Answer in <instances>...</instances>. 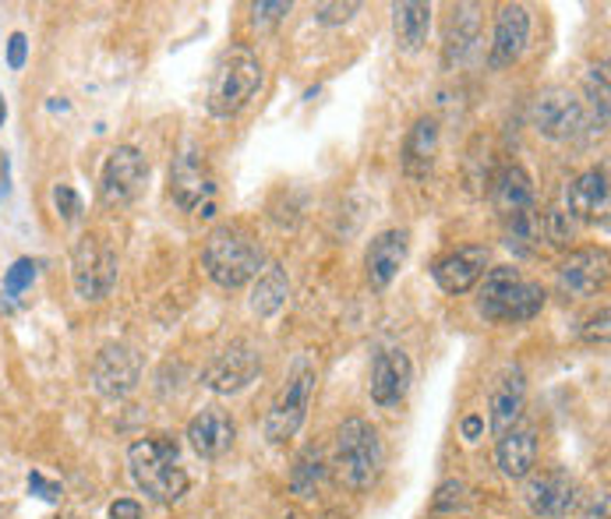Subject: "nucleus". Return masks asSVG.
Wrapping results in <instances>:
<instances>
[{"label":"nucleus","instance_id":"423d86ee","mask_svg":"<svg viewBox=\"0 0 611 519\" xmlns=\"http://www.w3.org/2000/svg\"><path fill=\"white\" fill-rule=\"evenodd\" d=\"M315 364L308 357H297L291 375H286L283 389L276 393L273 407L265 413V439L269 442H286L294 439L301 431L304 417H308V407H312V396H315Z\"/></svg>","mask_w":611,"mask_h":519},{"label":"nucleus","instance_id":"39448f33","mask_svg":"<svg viewBox=\"0 0 611 519\" xmlns=\"http://www.w3.org/2000/svg\"><path fill=\"white\" fill-rule=\"evenodd\" d=\"M262 86V64L248 46H230L223 57L216 60V71L209 81V113L212 117H233L241 113L251 96Z\"/></svg>","mask_w":611,"mask_h":519},{"label":"nucleus","instance_id":"7c9ffc66","mask_svg":"<svg viewBox=\"0 0 611 519\" xmlns=\"http://www.w3.org/2000/svg\"><path fill=\"white\" fill-rule=\"evenodd\" d=\"M36 273H40V262H32V258H19L8 269L4 276V290H0V297H4V305H14L32 283H36Z\"/></svg>","mask_w":611,"mask_h":519},{"label":"nucleus","instance_id":"412c9836","mask_svg":"<svg viewBox=\"0 0 611 519\" xmlns=\"http://www.w3.org/2000/svg\"><path fill=\"white\" fill-rule=\"evenodd\" d=\"M566 212L569 220L593 223L598 216L608 212V174L604 170H587L576 180L566 184Z\"/></svg>","mask_w":611,"mask_h":519},{"label":"nucleus","instance_id":"9b49d317","mask_svg":"<svg viewBox=\"0 0 611 519\" xmlns=\"http://www.w3.org/2000/svg\"><path fill=\"white\" fill-rule=\"evenodd\" d=\"M149 177V163L134 145H117L107 166H103V180H99V198L110 209H121L139 198Z\"/></svg>","mask_w":611,"mask_h":519},{"label":"nucleus","instance_id":"20e7f679","mask_svg":"<svg viewBox=\"0 0 611 519\" xmlns=\"http://www.w3.org/2000/svg\"><path fill=\"white\" fill-rule=\"evenodd\" d=\"M545 308V290L537 283L523 279L513 265H499L484 276L478 297V311L488 322H531Z\"/></svg>","mask_w":611,"mask_h":519},{"label":"nucleus","instance_id":"58836bf2","mask_svg":"<svg viewBox=\"0 0 611 519\" xmlns=\"http://www.w3.org/2000/svg\"><path fill=\"white\" fill-rule=\"evenodd\" d=\"M587 343H608V308L598 311V318H590V329H583Z\"/></svg>","mask_w":611,"mask_h":519},{"label":"nucleus","instance_id":"c85d7f7f","mask_svg":"<svg viewBox=\"0 0 611 519\" xmlns=\"http://www.w3.org/2000/svg\"><path fill=\"white\" fill-rule=\"evenodd\" d=\"M587 103H590L593 131L604 135V128H608V60L590 64V71H587Z\"/></svg>","mask_w":611,"mask_h":519},{"label":"nucleus","instance_id":"a19ab883","mask_svg":"<svg viewBox=\"0 0 611 519\" xmlns=\"http://www.w3.org/2000/svg\"><path fill=\"white\" fill-rule=\"evenodd\" d=\"M8 180H11V163H8V156L0 153V198H4L11 188H8Z\"/></svg>","mask_w":611,"mask_h":519},{"label":"nucleus","instance_id":"2eb2a0df","mask_svg":"<svg viewBox=\"0 0 611 519\" xmlns=\"http://www.w3.org/2000/svg\"><path fill=\"white\" fill-rule=\"evenodd\" d=\"M523 498H527L531 512L541 519H566L569 509L576 506V484L563 471H548L527 481Z\"/></svg>","mask_w":611,"mask_h":519},{"label":"nucleus","instance_id":"f257e3e1","mask_svg":"<svg viewBox=\"0 0 611 519\" xmlns=\"http://www.w3.org/2000/svg\"><path fill=\"white\" fill-rule=\"evenodd\" d=\"M177 442L170 434H152L128 449V463H131V477L134 484L149 495L170 506V501H181L188 492V474L181 471L177 463Z\"/></svg>","mask_w":611,"mask_h":519},{"label":"nucleus","instance_id":"4c0bfd02","mask_svg":"<svg viewBox=\"0 0 611 519\" xmlns=\"http://www.w3.org/2000/svg\"><path fill=\"white\" fill-rule=\"evenodd\" d=\"M25 54H29V40L22 36V32H14V36L8 40V68L22 71L25 68Z\"/></svg>","mask_w":611,"mask_h":519},{"label":"nucleus","instance_id":"dca6fc26","mask_svg":"<svg viewBox=\"0 0 611 519\" xmlns=\"http://www.w3.org/2000/svg\"><path fill=\"white\" fill-rule=\"evenodd\" d=\"M406 255H411V233L406 230H385L375 241L368 244L364 255V269H368V283L375 290H385L393 276L403 269Z\"/></svg>","mask_w":611,"mask_h":519},{"label":"nucleus","instance_id":"72a5a7b5","mask_svg":"<svg viewBox=\"0 0 611 519\" xmlns=\"http://www.w3.org/2000/svg\"><path fill=\"white\" fill-rule=\"evenodd\" d=\"M358 11H361L358 0H347V4H318L315 8V19L321 25H339V22H350Z\"/></svg>","mask_w":611,"mask_h":519},{"label":"nucleus","instance_id":"c03bdc74","mask_svg":"<svg viewBox=\"0 0 611 519\" xmlns=\"http://www.w3.org/2000/svg\"><path fill=\"white\" fill-rule=\"evenodd\" d=\"M4 121H8V107H4V96H0V128H4Z\"/></svg>","mask_w":611,"mask_h":519},{"label":"nucleus","instance_id":"2f4dec72","mask_svg":"<svg viewBox=\"0 0 611 519\" xmlns=\"http://www.w3.org/2000/svg\"><path fill=\"white\" fill-rule=\"evenodd\" d=\"M541 238L552 241V247H569L576 241V223L566 209H548L541 216Z\"/></svg>","mask_w":611,"mask_h":519},{"label":"nucleus","instance_id":"473e14b6","mask_svg":"<svg viewBox=\"0 0 611 519\" xmlns=\"http://www.w3.org/2000/svg\"><path fill=\"white\" fill-rule=\"evenodd\" d=\"M467 501V484L463 481H446V484H438V492L432 498V509L435 512H452V509H460Z\"/></svg>","mask_w":611,"mask_h":519},{"label":"nucleus","instance_id":"0eeeda50","mask_svg":"<svg viewBox=\"0 0 611 519\" xmlns=\"http://www.w3.org/2000/svg\"><path fill=\"white\" fill-rule=\"evenodd\" d=\"M72 283L81 300L110 297L117 283V251L96 233H85L72 251Z\"/></svg>","mask_w":611,"mask_h":519},{"label":"nucleus","instance_id":"1a4fd4ad","mask_svg":"<svg viewBox=\"0 0 611 519\" xmlns=\"http://www.w3.org/2000/svg\"><path fill=\"white\" fill-rule=\"evenodd\" d=\"M259 375H262V350L251 340H233L227 350H219L216 361L206 367V375H201V382H206V389L230 396L248 389Z\"/></svg>","mask_w":611,"mask_h":519},{"label":"nucleus","instance_id":"6ab92c4d","mask_svg":"<svg viewBox=\"0 0 611 519\" xmlns=\"http://www.w3.org/2000/svg\"><path fill=\"white\" fill-rule=\"evenodd\" d=\"M523 404H527V375H523V367H505L499 375L495 389H491V431L502 434L513 431L520 413H523Z\"/></svg>","mask_w":611,"mask_h":519},{"label":"nucleus","instance_id":"e433bc0d","mask_svg":"<svg viewBox=\"0 0 611 519\" xmlns=\"http://www.w3.org/2000/svg\"><path fill=\"white\" fill-rule=\"evenodd\" d=\"M29 492L36 495V498H43V501H61V484H54V481H46L43 474H29Z\"/></svg>","mask_w":611,"mask_h":519},{"label":"nucleus","instance_id":"4468645a","mask_svg":"<svg viewBox=\"0 0 611 519\" xmlns=\"http://www.w3.org/2000/svg\"><path fill=\"white\" fill-rule=\"evenodd\" d=\"M608 283V251L604 247H583L572 251L558 269V287L569 297H590Z\"/></svg>","mask_w":611,"mask_h":519},{"label":"nucleus","instance_id":"c9c22d12","mask_svg":"<svg viewBox=\"0 0 611 519\" xmlns=\"http://www.w3.org/2000/svg\"><path fill=\"white\" fill-rule=\"evenodd\" d=\"M251 14H254V25H259V29L276 25L283 14H291V0H276V4H254Z\"/></svg>","mask_w":611,"mask_h":519},{"label":"nucleus","instance_id":"7ed1b4c3","mask_svg":"<svg viewBox=\"0 0 611 519\" xmlns=\"http://www.w3.org/2000/svg\"><path fill=\"white\" fill-rule=\"evenodd\" d=\"M336 477L347 484L350 492H368L379 481L385 466V449L379 431L371 428L364 417H347L336 431Z\"/></svg>","mask_w":611,"mask_h":519},{"label":"nucleus","instance_id":"393cba45","mask_svg":"<svg viewBox=\"0 0 611 519\" xmlns=\"http://www.w3.org/2000/svg\"><path fill=\"white\" fill-rule=\"evenodd\" d=\"M393 32L403 54H417L432 32V4H417V0L393 4Z\"/></svg>","mask_w":611,"mask_h":519},{"label":"nucleus","instance_id":"6e6552de","mask_svg":"<svg viewBox=\"0 0 611 519\" xmlns=\"http://www.w3.org/2000/svg\"><path fill=\"white\" fill-rule=\"evenodd\" d=\"M170 195L184 212H201L212 216V195H216V180L209 174L206 156L198 153L195 145H188L184 153L170 166Z\"/></svg>","mask_w":611,"mask_h":519},{"label":"nucleus","instance_id":"b1692460","mask_svg":"<svg viewBox=\"0 0 611 519\" xmlns=\"http://www.w3.org/2000/svg\"><path fill=\"white\" fill-rule=\"evenodd\" d=\"M481 43V14L478 4H460L452 11V22H449V36H446V68L452 64H463L473 46Z\"/></svg>","mask_w":611,"mask_h":519},{"label":"nucleus","instance_id":"f704fd0d","mask_svg":"<svg viewBox=\"0 0 611 519\" xmlns=\"http://www.w3.org/2000/svg\"><path fill=\"white\" fill-rule=\"evenodd\" d=\"M54 206H57V212L64 216L67 223L81 216V198H78V191L72 188V184H57V188H54Z\"/></svg>","mask_w":611,"mask_h":519},{"label":"nucleus","instance_id":"bb28decb","mask_svg":"<svg viewBox=\"0 0 611 519\" xmlns=\"http://www.w3.org/2000/svg\"><path fill=\"white\" fill-rule=\"evenodd\" d=\"M286 294H291V279H286L283 265H269V269L259 276L251 290V311L259 318H273L283 305H286Z\"/></svg>","mask_w":611,"mask_h":519},{"label":"nucleus","instance_id":"9d476101","mask_svg":"<svg viewBox=\"0 0 611 519\" xmlns=\"http://www.w3.org/2000/svg\"><path fill=\"white\" fill-rule=\"evenodd\" d=\"M587 124V107L583 99L563 89V86H552L534 99V128L541 131L545 139H576Z\"/></svg>","mask_w":611,"mask_h":519},{"label":"nucleus","instance_id":"79ce46f5","mask_svg":"<svg viewBox=\"0 0 611 519\" xmlns=\"http://www.w3.org/2000/svg\"><path fill=\"white\" fill-rule=\"evenodd\" d=\"M481 417H467V421H463V434H467V439L473 442V439H478V434H481Z\"/></svg>","mask_w":611,"mask_h":519},{"label":"nucleus","instance_id":"ddd939ff","mask_svg":"<svg viewBox=\"0 0 611 519\" xmlns=\"http://www.w3.org/2000/svg\"><path fill=\"white\" fill-rule=\"evenodd\" d=\"M411 378H414V364L411 357L403 354V350H382L371 364V399H375L379 407H396L403 404L406 389H411Z\"/></svg>","mask_w":611,"mask_h":519},{"label":"nucleus","instance_id":"ea45409f","mask_svg":"<svg viewBox=\"0 0 611 519\" xmlns=\"http://www.w3.org/2000/svg\"><path fill=\"white\" fill-rule=\"evenodd\" d=\"M110 519H142V506L134 498H117L110 506Z\"/></svg>","mask_w":611,"mask_h":519},{"label":"nucleus","instance_id":"f8f14e48","mask_svg":"<svg viewBox=\"0 0 611 519\" xmlns=\"http://www.w3.org/2000/svg\"><path fill=\"white\" fill-rule=\"evenodd\" d=\"M139 378H142V361H139V354H134L131 346H124V343H107V346L96 354L92 385H96L99 396L121 399V396H128V393L139 389Z\"/></svg>","mask_w":611,"mask_h":519},{"label":"nucleus","instance_id":"c756f323","mask_svg":"<svg viewBox=\"0 0 611 519\" xmlns=\"http://www.w3.org/2000/svg\"><path fill=\"white\" fill-rule=\"evenodd\" d=\"M321 474H326V463H321V452H318V445H308V449H304L301 456H297L294 471H291V488H294V495H301V498L315 495Z\"/></svg>","mask_w":611,"mask_h":519},{"label":"nucleus","instance_id":"cd10ccee","mask_svg":"<svg viewBox=\"0 0 611 519\" xmlns=\"http://www.w3.org/2000/svg\"><path fill=\"white\" fill-rule=\"evenodd\" d=\"M505 244L516 251V255H534V247L541 244V216L534 209H523L509 216Z\"/></svg>","mask_w":611,"mask_h":519},{"label":"nucleus","instance_id":"aec40b11","mask_svg":"<svg viewBox=\"0 0 611 519\" xmlns=\"http://www.w3.org/2000/svg\"><path fill=\"white\" fill-rule=\"evenodd\" d=\"M484 269H488V247L467 244V247H456L452 255H446L435 265V283L446 294H467L484 276Z\"/></svg>","mask_w":611,"mask_h":519},{"label":"nucleus","instance_id":"4be33fe9","mask_svg":"<svg viewBox=\"0 0 611 519\" xmlns=\"http://www.w3.org/2000/svg\"><path fill=\"white\" fill-rule=\"evenodd\" d=\"M495 460H499V471L513 481H523L531 477L534 463H537V439L531 428H513L505 431L499 439V449H495Z\"/></svg>","mask_w":611,"mask_h":519},{"label":"nucleus","instance_id":"5701e85b","mask_svg":"<svg viewBox=\"0 0 611 519\" xmlns=\"http://www.w3.org/2000/svg\"><path fill=\"white\" fill-rule=\"evenodd\" d=\"M435 156H438V121L435 117H421L403 145V170L417 180L428 177L435 166Z\"/></svg>","mask_w":611,"mask_h":519},{"label":"nucleus","instance_id":"a878e982","mask_svg":"<svg viewBox=\"0 0 611 519\" xmlns=\"http://www.w3.org/2000/svg\"><path fill=\"white\" fill-rule=\"evenodd\" d=\"M495 209L502 216H513L523 209H534V180L523 166H505L495 180Z\"/></svg>","mask_w":611,"mask_h":519},{"label":"nucleus","instance_id":"a211bd4d","mask_svg":"<svg viewBox=\"0 0 611 519\" xmlns=\"http://www.w3.org/2000/svg\"><path fill=\"white\" fill-rule=\"evenodd\" d=\"M531 36V11L523 4H505L495 19V36H491V68H509L527 46Z\"/></svg>","mask_w":611,"mask_h":519},{"label":"nucleus","instance_id":"f03ea898","mask_svg":"<svg viewBox=\"0 0 611 519\" xmlns=\"http://www.w3.org/2000/svg\"><path fill=\"white\" fill-rule=\"evenodd\" d=\"M262 262V244L241 227H216L206 238V247H201V265H206L209 279L223 290H237L251 283L259 276Z\"/></svg>","mask_w":611,"mask_h":519},{"label":"nucleus","instance_id":"37998d69","mask_svg":"<svg viewBox=\"0 0 611 519\" xmlns=\"http://www.w3.org/2000/svg\"><path fill=\"white\" fill-rule=\"evenodd\" d=\"M587 519H608V498L593 501V506H590V512H587Z\"/></svg>","mask_w":611,"mask_h":519},{"label":"nucleus","instance_id":"f3484780","mask_svg":"<svg viewBox=\"0 0 611 519\" xmlns=\"http://www.w3.org/2000/svg\"><path fill=\"white\" fill-rule=\"evenodd\" d=\"M233 439H237V428L230 421V413L219 407H206L201 413H195L188 424V442L201 460L227 456L233 449Z\"/></svg>","mask_w":611,"mask_h":519}]
</instances>
